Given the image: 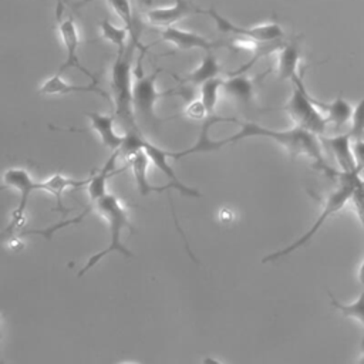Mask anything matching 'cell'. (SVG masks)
<instances>
[{"instance_id":"1","label":"cell","mask_w":364,"mask_h":364,"mask_svg":"<svg viewBox=\"0 0 364 364\" xmlns=\"http://www.w3.org/2000/svg\"><path fill=\"white\" fill-rule=\"evenodd\" d=\"M220 121H233L232 118H223V117H215L212 115L203 125L200 134H199V139L195 145H192L188 149H182L178 152H169V156L172 159H181L186 155H192V154H200V152H212V151H218L222 146L228 145V144H235L237 141L246 139V138H252V136H259V138H269L274 142H277L280 146L286 148L291 155H307L309 158H311L317 166H320L321 169H324L326 173L328 175H336L338 176V172H334L326 162L324 156H323V145L318 139L317 135L307 132L299 127H293L290 129H272V128H266L263 125H259L256 122H242L240 124V129L225 138V139H210L209 138V128Z\"/></svg>"},{"instance_id":"2","label":"cell","mask_w":364,"mask_h":364,"mask_svg":"<svg viewBox=\"0 0 364 364\" xmlns=\"http://www.w3.org/2000/svg\"><path fill=\"white\" fill-rule=\"evenodd\" d=\"M136 44L129 40L122 51H117V57L111 67V94L114 102V117L124 125L125 131H139L132 108V55Z\"/></svg>"},{"instance_id":"3","label":"cell","mask_w":364,"mask_h":364,"mask_svg":"<svg viewBox=\"0 0 364 364\" xmlns=\"http://www.w3.org/2000/svg\"><path fill=\"white\" fill-rule=\"evenodd\" d=\"M97 210L107 219L108 222V230H109V243L108 246L95 253L94 256H91L85 266L78 272V276H84L91 267H94L102 257H105L107 255L112 253V252H118L125 257H132L131 250L124 246V243L121 242V233L124 229H129L131 232H134L132 225L128 219V212L127 208L124 206V203L112 193H105L102 198H100L98 200L94 202Z\"/></svg>"},{"instance_id":"4","label":"cell","mask_w":364,"mask_h":364,"mask_svg":"<svg viewBox=\"0 0 364 364\" xmlns=\"http://www.w3.org/2000/svg\"><path fill=\"white\" fill-rule=\"evenodd\" d=\"M338 176H340V185H338V188L334 189V191L328 195V198H327V200H326V203H324V206H323V209H321L318 218H317L316 222L311 225V228H310L303 236H300L297 240H294L291 245L286 246V247L282 249V250H277V252H273V253L264 256L263 260H262L263 263L274 262V260H277V259H280V257H284V256L290 255L291 252H294L296 249H299L300 246L306 245V243H307L309 240H311L313 236L320 230V228L324 225V222H326L331 215L337 213V212L351 199V195H353L354 189L357 188V185H358L360 181H361L360 175H358V173H341V172H340Z\"/></svg>"},{"instance_id":"5","label":"cell","mask_w":364,"mask_h":364,"mask_svg":"<svg viewBox=\"0 0 364 364\" xmlns=\"http://www.w3.org/2000/svg\"><path fill=\"white\" fill-rule=\"evenodd\" d=\"M291 84L293 91L289 101L286 102V112L293 118L296 127L317 136H323L328 122L321 112V108L318 107V101L311 98V95L306 91L301 75L296 77Z\"/></svg>"},{"instance_id":"6","label":"cell","mask_w":364,"mask_h":364,"mask_svg":"<svg viewBox=\"0 0 364 364\" xmlns=\"http://www.w3.org/2000/svg\"><path fill=\"white\" fill-rule=\"evenodd\" d=\"M198 11L209 16L215 21L219 31L228 33V34H236L240 38H246L253 43H264V44L276 43L284 34L282 26L274 21L245 27V26H239V24H235L233 21L228 20L220 13H218L215 9H206V10H198Z\"/></svg>"},{"instance_id":"7","label":"cell","mask_w":364,"mask_h":364,"mask_svg":"<svg viewBox=\"0 0 364 364\" xmlns=\"http://www.w3.org/2000/svg\"><path fill=\"white\" fill-rule=\"evenodd\" d=\"M158 73H151L148 75L138 74L132 82V108L135 119L139 118L145 124H155V104L156 101L164 97V92H159L156 88V78Z\"/></svg>"},{"instance_id":"8","label":"cell","mask_w":364,"mask_h":364,"mask_svg":"<svg viewBox=\"0 0 364 364\" xmlns=\"http://www.w3.org/2000/svg\"><path fill=\"white\" fill-rule=\"evenodd\" d=\"M3 185L0 186V191L9 188V189H14L18 192L20 195V200H18V206L17 209L13 212L10 225L14 226L16 229H18L23 222H24V213H26V206L28 202V196L31 192L34 191H41V182H37L31 178V175L28 173L27 169L24 168H10L3 173Z\"/></svg>"},{"instance_id":"9","label":"cell","mask_w":364,"mask_h":364,"mask_svg":"<svg viewBox=\"0 0 364 364\" xmlns=\"http://www.w3.org/2000/svg\"><path fill=\"white\" fill-rule=\"evenodd\" d=\"M57 30L60 34V38L64 44L65 48V61L60 65V70L57 71L58 74H63L65 70L70 68H75L80 70L84 75L90 77L92 81H97V77L88 71L80 61L78 57V48H80V33L77 28V24L74 21V18L71 16H65L61 17L60 20H57Z\"/></svg>"},{"instance_id":"10","label":"cell","mask_w":364,"mask_h":364,"mask_svg":"<svg viewBox=\"0 0 364 364\" xmlns=\"http://www.w3.org/2000/svg\"><path fill=\"white\" fill-rule=\"evenodd\" d=\"M141 149L146 154L148 159L169 179L171 183L176 185L179 188V193L183 196H189V198H200V192L195 188H191L188 185H185L183 182H181V179L176 176L173 168L169 164V151H165L162 148H159L158 145L146 141L145 138L141 139Z\"/></svg>"},{"instance_id":"11","label":"cell","mask_w":364,"mask_h":364,"mask_svg":"<svg viewBox=\"0 0 364 364\" xmlns=\"http://www.w3.org/2000/svg\"><path fill=\"white\" fill-rule=\"evenodd\" d=\"M78 92H92L108 100V95L97 87V81H92L91 84H85V85H77L64 80L63 75L58 73L46 78L38 88V94L48 95V97H60V95L78 94Z\"/></svg>"},{"instance_id":"12","label":"cell","mask_w":364,"mask_h":364,"mask_svg":"<svg viewBox=\"0 0 364 364\" xmlns=\"http://www.w3.org/2000/svg\"><path fill=\"white\" fill-rule=\"evenodd\" d=\"M161 40L171 43L173 47L179 50H192V48H200L203 51H212V48L216 46L213 41L208 40L202 34L186 31L175 26L165 27L161 31Z\"/></svg>"},{"instance_id":"13","label":"cell","mask_w":364,"mask_h":364,"mask_svg":"<svg viewBox=\"0 0 364 364\" xmlns=\"http://www.w3.org/2000/svg\"><path fill=\"white\" fill-rule=\"evenodd\" d=\"M90 121V129H92L101 139V142L112 152L118 151L122 145L124 135L115 131V117L101 112H84Z\"/></svg>"},{"instance_id":"14","label":"cell","mask_w":364,"mask_h":364,"mask_svg":"<svg viewBox=\"0 0 364 364\" xmlns=\"http://www.w3.org/2000/svg\"><path fill=\"white\" fill-rule=\"evenodd\" d=\"M129 166L132 169V173H134V179H135V183H136V188L139 191V193L142 196H146L149 193H161V192H166L169 189H175L179 192V188L173 183H166L164 186H154L149 179H148V164H149V159L146 156V154L139 149L136 152H134L129 158Z\"/></svg>"},{"instance_id":"15","label":"cell","mask_w":364,"mask_h":364,"mask_svg":"<svg viewBox=\"0 0 364 364\" xmlns=\"http://www.w3.org/2000/svg\"><path fill=\"white\" fill-rule=\"evenodd\" d=\"M351 142H353V136L350 135V132L338 134L333 136H324V145L336 158L341 169V173H357Z\"/></svg>"},{"instance_id":"16","label":"cell","mask_w":364,"mask_h":364,"mask_svg":"<svg viewBox=\"0 0 364 364\" xmlns=\"http://www.w3.org/2000/svg\"><path fill=\"white\" fill-rule=\"evenodd\" d=\"M193 13V7L188 0H175L173 4L168 7H156L146 13V20L159 27H169L173 26V23L179 21L185 16H189Z\"/></svg>"},{"instance_id":"17","label":"cell","mask_w":364,"mask_h":364,"mask_svg":"<svg viewBox=\"0 0 364 364\" xmlns=\"http://www.w3.org/2000/svg\"><path fill=\"white\" fill-rule=\"evenodd\" d=\"M300 47L297 43L282 46L277 55V77L280 81H293L300 75Z\"/></svg>"},{"instance_id":"18","label":"cell","mask_w":364,"mask_h":364,"mask_svg":"<svg viewBox=\"0 0 364 364\" xmlns=\"http://www.w3.org/2000/svg\"><path fill=\"white\" fill-rule=\"evenodd\" d=\"M90 181V178H85V179H74V178H68V176H64L61 173H54L51 175L50 178L44 179V181H40L41 182V191H46L47 193L53 195L55 202H57V209L61 212V213H65L67 209L64 208V202H63V193L65 189H70V188H80V186H84L87 185Z\"/></svg>"},{"instance_id":"19","label":"cell","mask_w":364,"mask_h":364,"mask_svg":"<svg viewBox=\"0 0 364 364\" xmlns=\"http://www.w3.org/2000/svg\"><path fill=\"white\" fill-rule=\"evenodd\" d=\"M118 156H119V151H114L111 154V156L107 159V162L102 165V168L98 172H95L92 176H90V181H88L87 186H88V195H90L92 202L98 200L105 193H108L107 192V181L111 176H114L115 173L125 169V168H122L119 171L115 169V161H117Z\"/></svg>"},{"instance_id":"20","label":"cell","mask_w":364,"mask_h":364,"mask_svg":"<svg viewBox=\"0 0 364 364\" xmlns=\"http://www.w3.org/2000/svg\"><path fill=\"white\" fill-rule=\"evenodd\" d=\"M222 91L239 104L247 105L252 102L255 97V84L246 75L237 74L228 80H223Z\"/></svg>"},{"instance_id":"21","label":"cell","mask_w":364,"mask_h":364,"mask_svg":"<svg viewBox=\"0 0 364 364\" xmlns=\"http://www.w3.org/2000/svg\"><path fill=\"white\" fill-rule=\"evenodd\" d=\"M88 1H94V0H84V3H88ZM104 1L108 3V6L115 11V14L124 23V27L129 33V40L136 44L141 53H145L146 48L139 43V28H138V24L135 23L129 0H104Z\"/></svg>"},{"instance_id":"22","label":"cell","mask_w":364,"mask_h":364,"mask_svg":"<svg viewBox=\"0 0 364 364\" xmlns=\"http://www.w3.org/2000/svg\"><path fill=\"white\" fill-rule=\"evenodd\" d=\"M318 107L326 111L327 122L328 124L331 122L337 128H341V127L347 125V122H351L353 107L343 97H337L328 104H320L318 102Z\"/></svg>"},{"instance_id":"23","label":"cell","mask_w":364,"mask_h":364,"mask_svg":"<svg viewBox=\"0 0 364 364\" xmlns=\"http://www.w3.org/2000/svg\"><path fill=\"white\" fill-rule=\"evenodd\" d=\"M220 73V65L218 63V58L210 53L206 51L205 57L200 60L196 68H193L185 78V81L192 82L195 85H200L208 80L216 78Z\"/></svg>"},{"instance_id":"24","label":"cell","mask_w":364,"mask_h":364,"mask_svg":"<svg viewBox=\"0 0 364 364\" xmlns=\"http://www.w3.org/2000/svg\"><path fill=\"white\" fill-rule=\"evenodd\" d=\"M222 84H223V80L219 78V77L208 80L203 84H200V98H199V101L202 102V105H203V108H205V111L209 117L215 115L219 94L222 91Z\"/></svg>"},{"instance_id":"25","label":"cell","mask_w":364,"mask_h":364,"mask_svg":"<svg viewBox=\"0 0 364 364\" xmlns=\"http://www.w3.org/2000/svg\"><path fill=\"white\" fill-rule=\"evenodd\" d=\"M98 27H100L101 37L104 40L109 41L111 44H114L117 47V51L125 50V47L128 46L129 33L124 26L118 27V26L112 24L108 18H104L98 23Z\"/></svg>"},{"instance_id":"26","label":"cell","mask_w":364,"mask_h":364,"mask_svg":"<svg viewBox=\"0 0 364 364\" xmlns=\"http://www.w3.org/2000/svg\"><path fill=\"white\" fill-rule=\"evenodd\" d=\"M328 296H330V300H331L333 307H336L337 310H340L344 316L357 318V320L363 324V331H364V290L361 291V294L358 296V299L354 300V301L350 303V304H343V303H340L338 300H336V297H334L331 293H328ZM360 348H361V351H364V333H363V340H361Z\"/></svg>"},{"instance_id":"27","label":"cell","mask_w":364,"mask_h":364,"mask_svg":"<svg viewBox=\"0 0 364 364\" xmlns=\"http://www.w3.org/2000/svg\"><path fill=\"white\" fill-rule=\"evenodd\" d=\"M363 134H364V97L358 101L355 107H353L351 128H350V135L353 138H361Z\"/></svg>"},{"instance_id":"28","label":"cell","mask_w":364,"mask_h":364,"mask_svg":"<svg viewBox=\"0 0 364 364\" xmlns=\"http://www.w3.org/2000/svg\"><path fill=\"white\" fill-rule=\"evenodd\" d=\"M350 200L354 205V209L358 215V219H360V222L363 225V230H364V186H363V179L360 181V183L354 189Z\"/></svg>"},{"instance_id":"29","label":"cell","mask_w":364,"mask_h":364,"mask_svg":"<svg viewBox=\"0 0 364 364\" xmlns=\"http://www.w3.org/2000/svg\"><path fill=\"white\" fill-rule=\"evenodd\" d=\"M351 149L355 162V172L360 175L364 171V139L354 138V141L351 142Z\"/></svg>"},{"instance_id":"30","label":"cell","mask_w":364,"mask_h":364,"mask_svg":"<svg viewBox=\"0 0 364 364\" xmlns=\"http://www.w3.org/2000/svg\"><path fill=\"white\" fill-rule=\"evenodd\" d=\"M185 114H186L189 118H192V119H202L205 115H208L206 111H205V108H203V105H202V102H200L199 100L192 101V102L186 107Z\"/></svg>"},{"instance_id":"31","label":"cell","mask_w":364,"mask_h":364,"mask_svg":"<svg viewBox=\"0 0 364 364\" xmlns=\"http://www.w3.org/2000/svg\"><path fill=\"white\" fill-rule=\"evenodd\" d=\"M14 230H17V229L9 223V226L0 233V242H4V240H7V239H11Z\"/></svg>"},{"instance_id":"32","label":"cell","mask_w":364,"mask_h":364,"mask_svg":"<svg viewBox=\"0 0 364 364\" xmlns=\"http://www.w3.org/2000/svg\"><path fill=\"white\" fill-rule=\"evenodd\" d=\"M64 9H65L64 0H55V17H57V20H60L63 17Z\"/></svg>"},{"instance_id":"33","label":"cell","mask_w":364,"mask_h":364,"mask_svg":"<svg viewBox=\"0 0 364 364\" xmlns=\"http://www.w3.org/2000/svg\"><path fill=\"white\" fill-rule=\"evenodd\" d=\"M358 364H364V351H363V355H361V358H360Z\"/></svg>"},{"instance_id":"34","label":"cell","mask_w":364,"mask_h":364,"mask_svg":"<svg viewBox=\"0 0 364 364\" xmlns=\"http://www.w3.org/2000/svg\"><path fill=\"white\" fill-rule=\"evenodd\" d=\"M0 323H1V317H0ZM0 340H1V330H0Z\"/></svg>"},{"instance_id":"35","label":"cell","mask_w":364,"mask_h":364,"mask_svg":"<svg viewBox=\"0 0 364 364\" xmlns=\"http://www.w3.org/2000/svg\"><path fill=\"white\" fill-rule=\"evenodd\" d=\"M363 186H364V181H363Z\"/></svg>"},{"instance_id":"36","label":"cell","mask_w":364,"mask_h":364,"mask_svg":"<svg viewBox=\"0 0 364 364\" xmlns=\"http://www.w3.org/2000/svg\"><path fill=\"white\" fill-rule=\"evenodd\" d=\"M125 364H128V363H125Z\"/></svg>"}]
</instances>
